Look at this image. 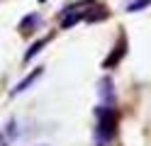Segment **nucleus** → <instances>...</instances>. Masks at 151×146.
<instances>
[{"instance_id": "1", "label": "nucleus", "mask_w": 151, "mask_h": 146, "mask_svg": "<svg viewBox=\"0 0 151 146\" xmlns=\"http://www.w3.org/2000/svg\"><path fill=\"white\" fill-rule=\"evenodd\" d=\"M98 134H95V139H98V146H107L112 141V136H115V127H117V114L115 110H112V105L107 107H100L98 110Z\"/></svg>"}, {"instance_id": "2", "label": "nucleus", "mask_w": 151, "mask_h": 146, "mask_svg": "<svg viewBox=\"0 0 151 146\" xmlns=\"http://www.w3.org/2000/svg\"><path fill=\"white\" fill-rule=\"evenodd\" d=\"M124 54H127V39L124 37H119V42L115 44V49H112V54L102 61V68H115L122 58H124Z\"/></svg>"}, {"instance_id": "3", "label": "nucleus", "mask_w": 151, "mask_h": 146, "mask_svg": "<svg viewBox=\"0 0 151 146\" xmlns=\"http://www.w3.org/2000/svg\"><path fill=\"white\" fill-rule=\"evenodd\" d=\"M42 73H44V68H42V66H39V68H34V71H32L29 76H27V78H22V81L12 88V95H20V93H24V90H27V88H29V85H32V83H34V81H37V78H39Z\"/></svg>"}, {"instance_id": "4", "label": "nucleus", "mask_w": 151, "mask_h": 146, "mask_svg": "<svg viewBox=\"0 0 151 146\" xmlns=\"http://www.w3.org/2000/svg\"><path fill=\"white\" fill-rule=\"evenodd\" d=\"M37 24H39V15H37V12H32V15H27L22 22H20V32H22V34H29Z\"/></svg>"}, {"instance_id": "5", "label": "nucleus", "mask_w": 151, "mask_h": 146, "mask_svg": "<svg viewBox=\"0 0 151 146\" xmlns=\"http://www.w3.org/2000/svg\"><path fill=\"white\" fill-rule=\"evenodd\" d=\"M68 12H71V15H66V17H63V22H61V27H63V29H68V27H73L76 22H81L83 15H86V12H78L76 7H68Z\"/></svg>"}, {"instance_id": "6", "label": "nucleus", "mask_w": 151, "mask_h": 146, "mask_svg": "<svg viewBox=\"0 0 151 146\" xmlns=\"http://www.w3.org/2000/svg\"><path fill=\"white\" fill-rule=\"evenodd\" d=\"M46 44H49V37L39 39V42H34V44H32L29 49H27V54H24V61H32V58H34L37 54H39V51H42V49H44Z\"/></svg>"}, {"instance_id": "7", "label": "nucleus", "mask_w": 151, "mask_h": 146, "mask_svg": "<svg viewBox=\"0 0 151 146\" xmlns=\"http://www.w3.org/2000/svg\"><path fill=\"white\" fill-rule=\"evenodd\" d=\"M100 95H102V100H110V105H112L115 93H112V81H110V78H102V81H100Z\"/></svg>"}, {"instance_id": "8", "label": "nucleus", "mask_w": 151, "mask_h": 146, "mask_svg": "<svg viewBox=\"0 0 151 146\" xmlns=\"http://www.w3.org/2000/svg\"><path fill=\"white\" fill-rule=\"evenodd\" d=\"M95 12H86L83 15V19H88V22H98V19H105L107 17V10L105 7H93Z\"/></svg>"}, {"instance_id": "9", "label": "nucleus", "mask_w": 151, "mask_h": 146, "mask_svg": "<svg viewBox=\"0 0 151 146\" xmlns=\"http://www.w3.org/2000/svg\"><path fill=\"white\" fill-rule=\"evenodd\" d=\"M151 5V0H134L132 5H127V12H139V10H146Z\"/></svg>"}, {"instance_id": "10", "label": "nucleus", "mask_w": 151, "mask_h": 146, "mask_svg": "<svg viewBox=\"0 0 151 146\" xmlns=\"http://www.w3.org/2000/svg\"><path fill=\"white\" fill-rule=\"evenodd\" d=\"M39 3H46V0H39Z\"/></svg>"}]
</instances>
